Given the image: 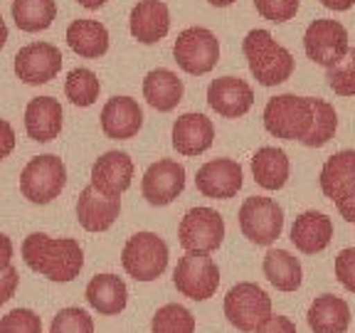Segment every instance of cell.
<instances>
[{
	"mask_svg": "<svg viewBox=\"0 0 355 333\" xmlns=\"http://www.w3.org/2000/svg\"><path fill=\"white\" fill-rule=\"evenodd\" d=\"M22 259L33 272L50 282H72L84 266L82 244L72 237H47L42 232L28 234L22 242Z\"/></svg>",
	"mask_w": 355,
	"mask_h": 333,
	"instance_id": "1",
	"label": "cell"
},
{
	"mask_svg": "<svg viewBox=\"0 0 355 333\" xmlns=\"http://www.w3.org/2000/svg\"><path fill=\"white\" fill-rule=\"evenodd\" d=\"M242 52L247 57L250 72L261 87H277L294 74V57L272 37L269 30H250L242 40Z\"/></svg>",
	"mask_w": 355,
	"mask_h": 333,
	"instance_id": "2",
	"label": "cell"
},
{
	"mask_svg": "<svg viewBox=\"0 0 355 333\" xmlns=\"http://www.w3.org/2000/svg\"><path fill=\"white\" fill-rule=\"evenodd\" d=\"M311 119V96L279 94L272 96L264 106V128L274 139L301 141L309 133Z\"/></svg>",
	"mask_w": 355,
	"mask_h": 333,
	"instance_id": "3",
	"label": "cell"
},
{
	"mask_svg": "<svg viewBox=\"0 0 355 333\" xmlns=\"http://www.w3.org/2000/svg\"><path fill=\"white\" fill-rule=\"evenodd\" d=\"M121 264L136 282H155L168 266V244L155 232H136L123 244Z\"/></svg>",
	"mask_w": 355,
	"mask_h": 333,
	"instance_id": "4",
	"label": "cell"
},
{
	"mask_svg": "<svg viewBox=\"0 0 355 333\" xmlns=\"http://www.w3.org/2000/svg\"><path fill=\"white\" fill-rule=\"evenodd\" d=\"M225 316L237 331L254 333L264 318L272 316V296L254 282H239L225 296Z\"/></svg>",
	"mask_w": 355,
	"mask_h": 333,
	"instance_id": "5",
	"label": "cell"
},
{
	"mask_svg": "<svg viewBox=\"0 0 355 333\" xmlns=\"http://www.w3.org/2000/svg\"><path fill=\"white\" fill-rule=\"evenodd\" d=\"M67 185V168L60 155H37L20 173V190L22 195L35 205H47Z\"/></svg>",
	"mask_w": 355,
	"mask_h": 333,
	"instance_id": "6",
	"label": "cell"
},
{
	"mask_svg": "<svg viewBox=\"0 0 355 333\" xmlns=\"http://www.w3.org/2000/svg\"><path fill=\"white\" fill-rule=\"evenodd\" d=\"M239 230L250 242L259 247H269L282 237L284 210L277 200L252 195L239 207Z\"/></svg>",
	"mask_w": 355,
	"mask_h": 333,
	"instance_id": "7",
	"label": "cell"
},
{
	"mask_svg": "<svg viewBox=\"0 0 355 333\" xmlns=\"http://www.w3.org/2000/svg\"><path fill=\"white\" fill-rule=\"evenodd\" d=\"M173 284L183 296L193 301H207L215 296L220 287V269L210 255L202 252H185L175 264Z\"/></svg>",
	"mask_w": 355,
	"mask_h": 333,
	"instance_id": "8",
	"label": "cell"
},
{
	"mask_svg": "<svg viewBox=\"0 0 355 333\" xmlns=\"http://www.w3.org/2000/svg\"><path fill=\"white\" fill-rule=\"evenodd\" d=\"M173 57L185 74L200 77L217 67L220 42H217L215 33H210L207 28H188L178 35L175 44H173Z\"/></svg>",
	"mask_w": 355,
	"mask_h": 333,
	"instance_id": "9",
	"label": "cell"
},
{
	"mask_svg": "<svg viewBox=\"0 0 355 333\" xmlns=\"http://www.w3.org/2000/svg\"><path fill=\"white\" fill-rule=\"evenodd\" d=\"M225 239V220L212 207H193L178 225V242L185 252L212 255Z\"/></svg>",
	"mask_w": 355,
	"mask_h": 333,
	"instance_id": "10",
	"label": "cell"
},
{
	"mask_svg": "<svg viewBox=\"0 0 355 333\" xmlns=\"http://www.w3.org/2000/svg\"><path fill=\"white\" fill-rule=\"evenodd\" d=\"M304 50L311 62H316L318 67H336L350 50L348 42V30L340 25L338 20H313L306 28L304 35Z\"/></svg>",
	"mask_w": 355,
	"mask_h": 333,
	"instance_id": "11",
	"label": "cell"
},
{
	"mask_svg": "<svg viewBox=\"0 0 355 333\" xmlns=\"http://www.w3.org/2000/svg\"><path fill=\"white\" fill-rule=\"evenodd\" d=\"M62 69V52L50 42H33L25 44L15 55V74L20 82L30 87L47 84L60 74Z\"/></svg>",
	"mask_w": 355,
	"mask_h": 333,
	"instance_id": "12",
	"label": "cell"
},
{
	"mask_svg": "<svg viewBox=\"0 0 355 333\" xmlns=\"http://www.w3.org/2000/svg\"><path fill=\"white\" fill-rule=\"evenodd\" d=\"M185 190V168L178 161L163 158V161L148 166L141 180V193L146 203L155 207L171 205L173 200Z\"/></svg>",
	"mask_w": 355,
	"mask_h": 333,
	"instance_id": "13",
	"label": "cell"
},
{
	"mask_svg": "<svg viewBox=\"0 0 355 333\" xmlns=\"http://www.w3.org/2000/svg\"><path fill=\"white\" fill-rule=\"evenodd\" d=\"M244 171L232 158H215L207 161L205 166L198 168L195 176V188L205 198L212 200H230L242 190Z\"/></svg>",
	"mask_w": 355,
	"mask_h": 333,
	"instance_id": "14",
	"label": "cell"
},
{
	"mask_svg": "<svg viewBox=\"0 0 355 333\" xmlns=\"http://www.w3.org/2000/svg\"><path fill=\"white\" fill-rule=\"evenodd\" d=\"M207 104L225 119H239L254 104V89L239 77L212 79L207 87Z\"/></svg>",
	"mask_w": 355,
	"mask_h": 333,
	"instance_id": "15",
	"label": "cell"
},
{
	"mask_svg": "<svg viewBox=\"0 0 355 333\" xmlns=\"http://www.w3.org/2000/svg\"><path fill=\"white\" fill-rule=\"evenodd\" d=\"M133 180V161L123 151H109L99 155L92 166V185L109 198H121L131 188Z\"/></svg>",
	"mask_w": 355,
	"mask_h": 333,
	"instance_id": "16",
	"label": "cell"
},
{
	"mask_svg": "<svg viewBox=\"0 0 355 333\" xmlns=\"http://www.w3.org/2000/svg\"><path fill=\"white\" fill-rule=\"evenodd\" d=\"M144 126V109L131 96H111L101 109V128L109 139L128 141Z\"/></svg>",
	"mask_w": 355,
	"mask_h": 333,
	"instance_id": "17",
	"label": "cell"
},
{
	"mask_svg": "<svg viewBox=\"0 0 355 333\" xmlns=\"http://www.w3.org/2000/svg\"><path fill=\"white\" fill-rule=\"evenodd\" d=\"M119 212H121V198H109L94 185H87L79 193L77 220L87 232H106L116 222Z\"/></svg>",
	"mask_w": 355,
	"mask_h": 333,
	"instance_id": "18",
	"label": "cell"
},
{
	"mask_svg": "<svg viewBox=\"0 0 355 333\" xmlns=\"http://www.w3.org/2000/svg\"><path fill=\"white\" fill-rule=\"evenodd\" d=\"M128 30L141 44L161 42L171 30V12L163 0H139L128 15Z\"/></svg>",
	"mask_w": 355,
	"mask_h": 333,
	"instance_id": "19",
	"label": "cell"
},
{
	"mask_svg": "<svg viewBox=\"0 0 355 333\" xmlns=\"http://www.w3.org/2000/svg\"><path fill=\"white\" fill-rule=\"evenodd\" d=\"M215 141V126L205 114H183L173 123V148L180 155L205 153Z\"/></svg>",
	"mask_w": 355,
	"mask_h": 333,
	"instance_id": "20",
	"label": "cell"
},
{
	"mask_svg": "<svg viewBox=\"0 0 355 333\" xmlns=\"http://www.w3.org/2000/svg\"><path fill=\"white\" fill-rule=\"evenodd\" d=\"M291 244L304 255L323 252L333 239V222L328 215L316 210H306L291 225Z\"/></svg>",
	"mask_w": 355,
	"mask_h": 333,
	"instance_id": "21",
	"label": "cell"
},
{
	"mask_svg": "<svg viewBox=\"0 0 355 333\" xmlns=\"http://www.w3.org/2000/svg\"><path fill=\"white\" fill-rule=\"evenodd\" d=\"M318 183H321L323 195L328 200H333V203H338L345 195L355 193V151L345 148L333 153L323 163Z\"/></svg>",
	"mask_w": 355,
	"mask_h": 333,
	"instance_id": "22",
	"label": "cell"
},
{
	"mask_svg": "<svg viewBox=\"0 0 355 333\" xmlns=\"http://www.w3.org/2000/svg\"><path fill=\"white\" fill-rule=\"evenodd\" d=\"M25 131L33 141L50 144L62 131V106L52 96H37L25 109Z\"/></svg>",
	"mask_w": 355,
	"mask_h": 333,
	"instance_id": "23",
	"label": "cell"
},
{
	"mask_svg": "<svg viewBox=\"0 0 355 333\" xmlns=\"http://www.w3.org/2000/svg\"><path fill=\"white\" fill-rule=\"evenodd\" d=\"M87 301L101 316H116L128 304L126 282L116 274H96L87 284Z\"/></svg>",
	"mask_w": 355,
	"mask_h": 333,
	"instance_id": "24",
	"label": "cell"
},
{
	"mask_svg": "<svg viewBox=\"0 0 355 333\" xmlns=\"http://www.w3.org/2000/svg\"><path fill=\"white\" fill-rule=\"evenodd\" d=\"M306 321L313 333H345L350 326V306L340 296L321 294L309 306Z\"/></svg>",
	"mask_w": 355,
	"mask_h": 333,
	"instance_id": "25",
	"label": "cell"
},
{
	"mask_svg": "<svg viewBox=\"0 0 355 333\" xmlns=\"http://www.w3.org/2000/svg\"><path fill=\"white\" fill-rule=\"evenodd\" d=\"M183 79H178V74L166 67L150 69L144 79V99L155 111H173L183 101Z\"/></svg>",
	"mask_w": 355,
	"mask_h": 333,
	"instance_id": "26",
	"label": "cell"
},
{
	"mask_svg": "<svg viewBox=\"0 0 355 333\" xmlns=\"http://www.w3.org/2000/svg\"><path fill=\"white\" fill-rule=\"evenodd\" d=\"M288 155L277 146H261L252 155V173H254L257 185L264 190H282L288 180Z\"/></svg>",
	"mask_w": 355,
	"mask_h": 333,
	"instance_id": "27",
	"label": "cell"
},
{
	"mask_svg": "<svg viewBox=\"0 0 355 333\" xmlns=\"http://www.w3.org/2000/svg\"><path fill=\"white\" fill-rule=\"evenodd\" d=\"M67 44L79 57L96 60L109 50V30L99 20H74L67 28Z\"/></svg>",
	"mask_w": 355,
	"mask_h": 333,
	"instance_id": "28",
	"label": "cell"
},
{
	"mask_svg": "<svg viewBox=\"0 0 355 333\" xmlns=\"http://www.w3.org/2000/svg\"><path fill=\"white\" fill-rule=\"evenodd\" d=\"M261 269H264V277L269 279V284L279 291H296L301 287V279H304L299 257H294L286 250L266 252Z\"/></svg>",
	"mask_w": 355,
	"mask_h": 333,
	"instance_id": "29",
	"label": "cell"
},
{
	"mask_svg": "<svg viewBox=\"0 0 355 333\" xmlns=\"http://www.w3.org/2000/svg\"><path fill=\"white\" fill-rule=\"evenodd\" d=\"M55 0H12V20L22 33H42L55 22Z\"/></svg>",
	"mask_w": 355,
	"mask_h": 333,
	"instance_id": "30",
	"label": "cell"
},
{
	"mask_svg": "<svg viewBox=\"0 0 355 333\" xmlns=\"http://www.w3.org/2000/svg\"><path fill=\"white\" fill-rule=\"evenodd\" d=\"M311 111H313L311 128L304 139H301V144L309 146V148H321V146H326L336 136L338 114H336L333 104H328L326 99H316V96H311Z\"/></svg>",
	"mask_w": 355,
	"mask_h": 333,
	"instance_id": "31",
	"label": "cell"
},
{
	"mask_svg": "<svg viewBox=\"0 0 355 333\" xmlns=\"http://www.w3.org/2000/svg\"><path fill=\"white\" fill-rule=\"evenodd\" d=\"M99 92H101L99 77L92 69H87V67L72 69L64 82V94L74 106H92L99 99Z\"/></svg>",
	"mask_w": 355,
	"mask_h": 333,
	"instance_id": "32",
	"label": "cell"
},
{
	"mask_svg": "<svg viewBox=\"0 0 355 333\" xmlns=\"http://www.w3.org/2000/svg\"><path fill=\"white\" fill-rule=\"evenodd\" d=\"M153 333H195V316L180 304H166L150 318Z\"/></svg>",
	"mask_w": 355,
	"mask_h": 333,
	"instance_id": "33",
	"label": "cell"
},
{
	"mask_svg": "<svg viewBox=\"0 0 355 333\" xmlns=\"http://www.w3.org/2000/svg\"><path fill=\"white\" fill-rule=\"evenodd\" d=\"M326 79L338 96H355V47H350L338 65L326 69Z\"/></svg>",
	"mask_w": 355,
	"mask_h": 333,
	"instance_id": "34",
	"label": "cell"
},
{
	"mask_svg": "<svg viewBox=\"0 0 355 333\" xmlns=\"http://www.w3.org/2000/svg\"><path fill=\"white\" fill-rule=\"evenodd\" d=\"M50 333H94V321L84 309L67 306L52 318Z\"/></svg>",
	"mask_w": 355,
	"mask_h": 333,
	"instance_id": "35",
	"label": "cell"
},
{
	"mask_svg": "<svg viewBox=\"0 0 355 333\" xmlns=\"http://www.w3.org/2000/svg\"><path fill=\"white\" fill-rule=\"evenodd\" d=\"M0 333H42V318L30 309H12L0 318Z\"/></svg>",
	"mask_w": 355,
	"mask_h": 333,
	"instance_id": "36",
	"label": "cell"
},
{
	"mask_svg": "<svg viewBox=\"0 0 355 333\" xmlns=\"http://www.w3.org/2000/svg\"><path fill=\"white\" fill-rule=\"evenodd\" d=\"M301 0H254V8L269 22H288L299 12Z\"/></svg>",
	"mask_w": 355,
	"mask_h": 333,
	"instance_id": "37",
	"label": "cell"
},
{
	"mask_svg": "<svg viewBox=\"0 0 355 333\" xmlns=\"http://www.w3.org/2000/svg\"><path fill=\"white\" fill-rule=\"evenodd\" d=\"M336 279L340 287L355 294V247H345L336 257Z\"/></svg>",
	"mask_w": 355,
	"mask_h": 333,
	"instance_id": "38",
	"label": "cell"
},
{
	"mask_svg": "<svg viewBox=\"0 0 355 333\" xmlns=\"http://www.w3.org/2000/svg\"><path fill=\"white\" fill-rule=\"evenodd\" d=\"M254 333H299V331H296V323L291 318L282 316V314H272V316L264 318L257 326Z\"/></svg>",
	"mask_w": 355,
	"mask_h": 333,
	"instance_id": "39",
	"label": "cell"
},
{
	"mask_svg": "<svg viewBox=\"0 0 355 333\" xmlns=\"http://www.w3.org/2000/svg\"><path fill=\"white\" fill-rule=\"evenodd\" d=\"M17 282H20V274H17L15 266H8V269L0 272V306L8 304V301L12 299V294H15V289H17Z\"/></svg>",
	"mask_w": 355,
	"mask_h": 333,
	"instance_id": "40",
	"label": "cell"
},
{
	"mask_svg": "<svg viewBox=\"0 0 355 333\" xmlns=\"http://www.w3.org/2000/svg\"><path fill=\"white\" fill-rule=\"evenodd\" d=\"M12 148H15V131H12V126L6 119H0V161L8 158L12 153Z\"/></svg>",
	"mask_w": 355,
	"mask_h": 333,
	"instance_id": "41",
	"label": "cell"
},
{
	"mask_svg": "<svg viewBox=\"0 0 355 333\" xmlns=\"http://www.w3.org/2000/svg\"><path fill=\"white\" fill-rule=\"evenodd\" d=\"M336 207H338L340 217H343L345 222L355 225V193H350V195H345L343 200H338V203H336Z\"/></svg>",
	"mask_w": 355,
	"mask_h": 333,
	"instance_id": "42",
	"label": "cell"
},
{
	"mask_svg": "<svg viewBox=\"0 0 355 333\" xmlns=\"http://www.w3.org/2000/svg\"><path fill=\"white\" fill-rule=\"evenodd\" d=\"M10 259H12V242L8 234L0 232V272L10 266Z\"/></svg>",
	"mask_w": 355,
	"mask_h": 333,
	"instance_id": "43",
	"label": "cell"
},
{
	"mask_svg": "<svg viewBox=\"0 0 355 333\" xmlns=\"http://www.w3.org/2000/svg\"><path fill=\"white\" fill-rule=\"evenodd\" d=\"M321 6L328 8V10H336V12H345L355 6V0H321Z\"/></svg>",
	"mask_w": 355,
	"mask_h": 333,
	"instance_id": "44",
	"label": "cell"
},
{
	"mask_svg": "<svg viewBox=\"0 0 355 333\" xmlns=\"http://www.w3.org/2000/svg\"><path fill=\"white\" fill-rule=\"evenodd\" d=\"M77 3L82 8H87V10H99V8L104 6L106 0H77Z\"/></svg>",
	"mask_w": 355,
	"mask_h": 333,
	"instance_id": "45",
	"label": "cell"
},
{
	"mask_svg": "<svg viewBox=\"0 0 355 333\" xmlns=\"http://www.w3.org/2000/svg\"><path fill=\"white\" fill-rule=\"evenodd\" d=\"M6 42H8V25L3 20V15H0V50L6 47Z\"/></svg>",
	"mask_w": 355,
	"mask_h": 333,
	"instance_id": "46",
	"label": "cell"
},
{
	"mask_svg": "<svg viewBox=\"0 0 355 333\" xmlns=\"http://www.w3.org/2000/svg\"><path fill=\"white\" fill-rule=\"evenodd\" d=\"M210 6H215V8H227V6H232L234 0H207Z\"/></svg>",
	"mask_w": 355,
	"mask_h": 333,
	"instance_id": "47",
	"label": "cell"
}]
</instances>
